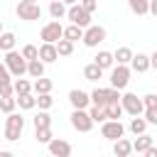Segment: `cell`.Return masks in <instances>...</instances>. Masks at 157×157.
<instances>
[{
    "instance_id": "6da1fadb",
    "label": "cell",
    "mask_w": 157,
    "mask_h": 157,
    "mask_svg": "<svg viewBox=\"0 0 157 157\" xmlns=\"http://www.w3.org/2000/svg\"><path fill=\"white\" fill-rule=\"evenodd\" d=\"M2 64H5V69L10 71V76H15V78H20L22 74H27V61L22 59L20 52H7L5 59H2Z\"/></svg>"
},
{
    "instance_id": "7a4b0ae2",
    "label": "cell",
    "mask_w": 157,
    "mask_h": 157,
    "mask_svg": "<svg viewBox=\"0 0 157 157\" xmlns=\"http://www.w3.org/2000/svg\"><path fill=\"white\" fill-rule=\"evenodd\" d=\"M91 96V105H98V108H105L110 103H120V93L115 88H96Z\"/></svg>"
},
{
    "instance_id": "3957f363",
    "label": "cell",
    "mask_w": 157,
    "mask_h": 157,
    "mask_svg": "<svg viewBox=\"0 0 157 157\" xmlns=\"http://www.w3.org/2000/svg\"><path fill=\"white\" fill-rule=\"evenodd\" d=\"M22 130H25V118H22L20 113L7 115V120H5V140H10V142L20 140Z\"/></svg>"
},
{
    "instance_id": "277c9868",
    "label": "cell",
    "mask_w": 157,
    "mask_h": 157,
    "mask_svg": "<svg viewBox=\"0 0 157 157\" xmlns=\"http://www.w3.org/2000/svg\"><path fill=\"white\" fill-rule=\"evenodd\" d=\"M66 17L71 20V25L74 27H78V29H88L91 27V15L81 7V5H69V10H66Z\"/></svg>"
},
{
    "instance_id": "5b68a950",
    "label": "cell",
    "mask_w": 157,
    "mask_h": 157,
    "mask_svg": "<svg viewBox=\"0 0 157 157\" xmlns=\"http://www.w3.org/2000/svg\"><path fill=\"white\" fill-rule=\"evenodd\" d=\"M17 17L25 20V22H34V20H39V17H42V7H39V2H34V0H22V2L17 5Z\"/></svg>"
},
{
    "instance_id": "8992f818",
    "label": "cell",
    "mask_w": 157,
    "mask_h": 157,
    "mask_svg": "<svg viewBox=\"0 0 157 157\" xmlns=\"http://www.w3.org/2000/svg\"><path fill=\"white\" fill-rule=\"evenodd\" d=\"M120 105H123V113H130L132 118H140V115L145 113L142 98H137L135 93H123V96H120Z\"/></svg>"
},
{
    "instance_id": "52a82bcc",
    "label": "cell",
    "mask_w": 157,
    "mask_h": 157,
    "mask_svg": "<svg viewBox=\"0 0 157 157\" xmlns=\"http://www.w3.org/2000/svg\"><path fill=\"white\" fill-rule=\"evenodd\" d=\"M39 37L44 39V44H56L61 37H64V27H61V22H47L44 27H42V32H39Z\"/></svg>"
},
{
    "instance_id": "ba28073f",
    "label": "cell",
    "mask_w": 157,
    "mask_h": 157,
    "mask_svg": "<svg viewBox=\"0 0 157 157\" xmlns=\"http://www.w3.org/2000/svg\"><path fill=\"white\" fill-rule=\"evenodd\" d=\"M128 81H130V66H113L110 69V88H115V91H123L125 86H128Z\"/></svg>"
},
{
    "instance_id": "9c48e42d",
    "label": "cell",
    "mask_w": 157,
    "mask_h": 157,
    "mask_svg": "<svg viewBox=\"0 0 157 157\" xmlns=\"http://www.w3.org/2000/svg\"><path fill=\"white\" fill-rule=\"evenodd\" d=\"M101 135H103L105 140L118 142V140H123V135H125V125H123L120 120H105V123L101 125Z\"/></svg>"
},
{
    "instance_id": "30bf717a",
    "label": "cell",
    "mask_w": 157,
    "mask_h": 157,
    "mask_svg": "<svg viewBox=\"0 0 157 157\" xmlns=\"http://www.w3.org/2000/svg\"><path fill=\"white\" fill-rule=\"evenodd\" d=\"M101 42H105V27L91 25L88 29H83V44L86 47H98Z\"/></svg>"
},
{
    "instance_id": "8fae6325",
    "label": "cell",
    "mask_w": 157,
    "mask_h": 157,
    "mask_svg": "<svg viewBox=\"0 0 157 157\" xmlns=\"http://www.w3.org/2000/svg\"><path fill=\"white\" fill-rule=\"evenodd\" d=\"M71 125H74V130H78V132H88V130L93 128V120L88 118V110H74V113H71Z\"/></svg>"
},
{
    "instance_id": "7c38bea8",
    "label": "cell",
    "mask_w": 157,
    "mask_h": 157,
    "mask_svg": "<svg viewBox=\"0 0 157 157\" xmlns=\"http://www.w3.org/2000/svg\"><path fill=\"white\" fill-rule=\"evenodd\" d=\"M69 101H71L74 110H86L91 105V96L86 91H81V88H71L69 91Z\"/></svg>"
},
{
    "instance_id": "4fadbf2b",
    "label": "cell",
    "mask_w": 157,
    "mask_h": 157,
    "mask_svg": "<svg viewBox=\"0 0 157 157\" xmlns=\"http://www.w3.org/2000/svg\"><path fill=\"white\" fill-rule=\"evenodd\" d=\"M47 147H49L52 157H69V155H71V145H69L64 137H54Z\"/></svg>"
},
{
    "instance_id": "5bb4252c",
    "label": "cell",
    "mask_w": 157,
    "mask_h": 157,
    "mask_svg": "<svg viewBox=\"0 0 157 157\" xmlns=\"http://www.w3.org/2000/svg\"><path fill=\"white\" fill-rule=\"evenodd\" d=\"M59 59V54H56V47L54 44H42L39 47V61L42 64H54Z\"/></svg>"
},
{
    "instance_id": "9a60e30c",
    "label": "cell",
    "mask_w": 157,
    "mask_h": 157,
    "mask_svg": "<svg viewBox=\"0 0 157 157\" xmlns=\"http://www.w3.org/2000/svg\"><path fill=\"white\" fill-rule=\"evenodd\" d=\"M132 49L130 47H118L115 52H113V61H118V66H128L130 61H132Z\"/></svg>"
},
{
    "instance_id": "2e32d148",
    "label": "cell",
    "mask_w": 157,
    "mask_h": 157,
    "mask_svg": "<svg viewBox=\"0 0 157 157\" xmlns=\"http://www.w3.org/2000/svg\"><path fill=\"white\" fill-rule=\"evenodd\" d=\"M93 64H96L101 71L113 69V64H115V61H113V52H105V49H103V52H98V54L93 56Z\"/></svg>"
},
{
    "instance_id": "e0dca14e",
    "label": "cell",
    "mask_w": 157,
    "mask_h": 157,
    "mask_svg": "<svg viewBox=\"0 0 157 157\" xmlns=\"http://www.w3.org/2000/svg\"><path fill=\"white\" fill-rule=\"evenodd\" d=\"M152 145H155V137H152V135H147V132H145V135H137L135 142H132V152H137V155H140V152H147Z\"/></svg>"
},
{
    "instance_id": "ac0fdd59",
    "label": "cell",
    "mask_w": 157,
    "mask_h": 157,
    "mask_svg": "<svg viewBox=\"0 0 157 157\" xmlns=\"http://www.w3.org/2000/svg\"><path fill=\"white\" fill-rule=\"evenodd\" d=\"M150 69V56L147 54H135L132 61H130V71H137V74H145Z\"/></svg>"
},
{
    "instance_id": "d6986e66",
    "label": "cell",
    "mask_w": 157,
    "mask_h": 157,
    "mask_svg": "<svg viewBox=\"0 0 157 157\" xmlns=\"http://www.w3.org/2000/svg\"><path fill=\"white\" fill-rule=\"evenodd\" d=\"M113 155L115 157H130L132 155V142L130 140H118V142H113Z\"/></svg>"
},
{
    "instance_id": "ffe728a7",
    "label": "cell",
    "mask_w": 157,
    "mask_h": 157,
    "mask_svg": "<svg viewBox=\"0 0 157 157\" xmlns=\"http://www.w3.org/2000/svg\"><path fill=\"white\" fill-rule=\"evenodd\" d=\"M66 2H59V0H54V2H49V15H52V20L54 22H59L64 15H66Z\"/></svg>"
},
{
    "instance_id": "44dd1931",
    "label": "cell",
    "mask_w": 157,
    "mask_h": 157,
    "mask_svg": "<svg viewBox=\"0 0 157 157\" xmlns=\"http://www.w3.org/2000/svg\"><path fill=\"white\" fill-rule=\"evenodd\" d=\"M32 91H34L37 96H49V93H52V81L42 76V78H37V81L32 83Z\"/></svg>"
},
{
    "instance_id": "7402d4cb",
    "label": "cell",
    "mask_w": 157,
    "mask_h": 157,
    "mask_svg": "<svg viewBox=\"0 0 157 157\" xmlns=\"http://www.w3.org/2000/svg\"><path fill=\"white\" fill-rule=\"evenodd\" d=\"M15 42H17V37L12 34V32H2L0 34V52H15Z\"/></svg>"
},
{
    "instance_id": "603a6c76",
    "label": "cell",
    "mask_w": 157,
    "mask_h": 157,
    "mask_svg": "<svg viewBox=\"0 0 157 157\" xmlns=\"http://www.w3.org/2000/svg\"><path fill=\"white\" fill-rule=\"evenodd\" d=\"M12 91L17 93V98H22V96H29V93H32V83H29L27 78H17V81L12 83Z\"/></svg>"
},
{
    "instance_id": "cb8c5ba5",
    "label": "cell",
    "mask_w": 157,
    "mask_h": 157,
    "mask_svg": "<svg viewBox=\"0 0 157 157\" xmlns=\"http://www.w3.org/2000/svg\"><path fill=\"white\" fill-rule=\"evenodd\" d=\"M32 123H34V130H44V128H52V115H49V113H44V110H39V113L32 118Z\"/></svg>"
},
{
    "instance_id": "d4e9b609",
    "label": "cell",
    "mask_w": 157,
    "mask_h": 157,
    "mask_svg": "<svg viewBox=\"0 0 157 157\" xmlns=\"http://www.w3.org/2000/svg\"><path fill=\"white\" fill-rule=\"evenodd\" d=\"M61 39H66V42H78V39H83V29H78V27H74V25H69V27H64V37Z\"/></svg>"
},
{
    "instance_id": "484cf974",
    "label": "cell",
    "mask_w": 157,
    "mask_h": 157,
    "mask_svg": "<svg viewBox=\"0 0 157 157\" xmlns=\"http://www.w3.org/2000/svg\"><path fill=\"white\" fill-rule=\"evenodd\" d=\"M128 7H130L135 15H147V12H150V2H147V0H128Z\"/></svg>"
},
{
    "instance_id": "4316f807",
    "label": "cell",
    "mask_w": 157,
    "mask_h": 157,
    "mask_svg": "<svg viewBox=\"0 0 157 157\" xmlns=\"http://www.w3.org/2000/svg\"><path fill=\"white\" fill-rule=\"evenodd\" d=\"M88 118H91L93 123H101V125H103V123L108 120V113H105V108H98V105H91V108H88Z\"/></svg>"
},
{
    "instance_id": "83f0119b",
    "label": "cell",
    "mask_w": 157,
    "mask_h": 157,
    "mask_svg": "<svg viewBox=\"0 0 157 157\" xmlns=\"http://www.w3.org/2000/svg\"><path fill=\"white\" fill-rule=\"evenodd\" d=\"M101 76H103V71H101L93 61H91V64H86V69H83V78H86V81H98Z\"/></svg>"
},
{
    "instance_id": "f1b7e54d",
    "label": "cell",
    "mask_w": 157,
    "mask_h": 157,
    "mask_svg": "<svg viewBox=\"0 0 157 157\" xmlns=\"http://www.w3.org/2000/svg\"><path fill=\"white\" fill-rule=\"evenodd\" d=\"M128 128H130V132H132V135H145V130H147V123H145V118L140 115V118H132Z\"/></svg>"
},
{
    "instance_id": "f546056e",
    "label": "cell",
    "mask_w": 157,
    "mask_h": 157,
    "mask_svg": "<svg viewBox=\"0 0 157 157\" xmlns=\"http://www.w3.org/2000/svg\"><path fill=\"white\" fill-rule=\"evenodd\" d=\"M27 74H29L32 78H42V76H44V64H42L39 59H37V61H29V64H27Z\"/></svg>"
},
{
    "instance_id": "4dcf8cb0",
    "label": "cell",
    "mask_w": 157,
    "mask_h": 157,
    "mask_svg": "<svg viewBox=\"0 0 157 157\" xmlns=\"http://www.w3.org/2000/svg\"><path fill=\"white\" fill-rule=\"evenodd\" d=\"M54 47H56V54H59V56H71V54H74V44L66 42V39H59Z\"/></svg>"
},
{
    "instance_id": "1f68e13d",
    "label": "cell",
    "mask_w": 157,
    "mask_h": 157,
    "mask_svg": "<svg viewBox=\"0 0 157 157\" xmlns=\"http://www.w3.org/2000/svg\"><path fill=\"white\" fill-rule=\"evenodd\" d=\"M20 54H22V59H25L27 64H29V61H37V59H39V49H37L34 44H27V47H25V49H22Z\"/></svg>"
},
{
    "instance_id": "d6a6232c",
    "label": "cell",
    "mask_w": 157,
    "mask_h": 157,
    "mask_svg": "<svg viewBox=\"0 0 157 157\" xmlns=\"http://www.w3.org/2000/svg\"><path fill=\"white\" fill-rule=\"evenodd\" d=\"M34 140H37L39 145H49V142L54 140V135H52V128H44V130H34Z\"/></svg>"
},
{
    "instance_id": "836d02e7",
    "label": "cell",
    "mask_w": 157,
    "mask_h": 157,
    "mask_svg": "<svg viewBox=\"0 0 157 157\" xmlns=\"http://www.w3.org/2000/svg\"><path fill=\"white\" fill-rule=\"evenodd\" d=\"M15 101H17V105H20L22 110H32V108L37 105V98H34L32 93H29V96H22V98H15Z\"/></svg>"
},
{
    "instance_id": "e575fe53",
    "label": "cell",
    "mask_w": 157,
    "mask_h": 157,
    "mask_svg": "<svg viewBox=\"0 0 157 157\" xmlns=\"http://www.w3.org/2000/svg\"><path fill=\"white\" fill-rule=\"evenodd\" d=\"M105 113H108V120H120L123 105H120V103H110V105H105Z\"/></svg>"
},
{
    "instance_id": "d590c367",
    "label": "cell",
    "mask_w": 157,
    "mask_h": 157,
    "mask_svg": "<svg viewBox=\"0 0 157 157\" xmlns=\"http://www.w3.org/2000/svg\"><path fill=\"white\" fill-rule=\"evenodd\" d=\"M34 98H37V105H39V110H44V113H47V110L54 105V98H52V93H49V96H34Z\"/></svg>"
},
{
    "instance_id": "8d00e7d4",
    "label": "cell",
    "mask_w": 157,
    "mask_h": 157,
    "mask_svg": "<svg viewBox=\"0 0 157 157\" xmlns=\"http://www.w3.org/2000/svg\"><path fill=\"white\" fill-rule=\"evenodd\" d=\"M15 105H17L15 98H0V110H2V113L12 115V113H15Z\"/></svg>"
},
{
    "instance_id": "74e56055",
    "label": "cell",
    "mask_w": 157,
    "mask_h": 157,
    "mask_svg": "<svg viewBox=\"0 0 157 157\" xmlns=\"http://www.w3.org/2000/svg\"><path fill=\"white\" fill-rule=\"evenodd\" d=\"M142 105H145V110L157 108V93H147V96H142Z\"/></svg>"
},
{
    "instance_id": "f35d334b",
    "label": "cell",
    "mask_w": 157,
    "mask_h": 157,
    "mask_svg": "<svg viewBox=\"0 0 157 157\" xmlns=\"http://www.w3.org/2000/svg\"><path fill=\"white\" fill-rule=\"evenodd\" d=\"M145 123L147 125H157V108H150V110H145Z\"/></svg>"
},
{
    "instance_id": "ab89813d",
    "label": "cell",
    "mask_w": 157,
    "mask_h": 157,
    "mask_svg": "<svg viewBox=\"0 0 157 157\" xmlns=\"http://www.w3.org/2000/svg\"><path fill=\"white\" fill-rule=\"evenodd\" d=\"M2 83H12V76H10V71L5 69V64L0 61V86Z\"/></svg>"
},
{
    "instance_id": "60d3db41",
    "label": "cell",
    "mask_w": 157,
    "mask_h": 157,
    "mask_svg": "<svg viewBox=\"0 0 157 157\" xmlns=\"http://www.w3.org/2000/svg\"><path fill=\"white\" fill-rule=\"evenodd\" d=\"M78 5H81L88 15H91V12H96V7H98V2H96V0H83V2H78Z\"/></svg>"
},
{
    "instance_id": "b9f144b4",
    "label": "cell",
    "mask_w": 157,
    "mask_h": 157,
    "mask_svg": "<svg viewBox=\"0 0 157 157\" xmlns=\"http://www.w3.org/2000/svg\"><path fill=\"white\" fill-rule=\"evenodd\" d=\"M12 93H15L12 91V83H2L0 86V98H12Z\"/></svg>"
},
{
    "instance_id": "7bdbcfd3",
    "label": "cell",
    "mask_w": 157,
    "mask_h": 157,
    "mask_svg": "<svg viewBox=\"0 0 157 157\" xmlns=\"http://www.w3.org/2000/svg\"><path fill=\"white\" fill-rule=\"evenodd\" d=\"M142 155H145V157H157V145H152V147H150L147 152H142Z\"/></svg>"
},
{
    "instance_id": "ee69618b",
    "label": "cell",
    "mask_w": 157,
    "mask_h": 157,
    "mask_svg": "<svg viewBox=\"0 0 157 157\" xmlns=\"http://www.w3.org/2000/svg\"><path fill=\"white\" fill-rule=\"evenodd\" d=\"M150 66H152V69H157V49H155V54L150 56Z\"/></svg>"
},
{
    "instance_id": "f6af8a7d",
    "label": "cell",
    "mask_w": 157,
    "mask_h": 157,
    "mask_svg": "<svg viewBox=\"0 0 157 157\" xmlns=\"http://www.w3.org/2000/svg\"><path fill=\"white\" fill-rule=\"evenodd\" d=\"M150 12L157 17V0H152V2H150Z\"/></svg>"
},
{
    "instance_id": "bcb514c9",
    "label": "cell",
    "mask_w": 157,
    "mask_h": 157,
    "mask_svg": "<svg viewBox=\"0 0 157 157\" xmlns=\"http://www.w3.org/2000/svg\"><path fill=\"white\" fill-rule=\"evenodd\" d=\"M0 157H15L12 152H7V150H0Z\"/></svg>"
},
{
    "instance_id": "7dc6e473",
    "label": "cell",
    "mask_w": 157,
    "mask_h": 157,
    "mask_svg": "<svg viewBox=\"0 0 157 157\" xmlns=\"http://www.w3.org/2000/svg\"><path fill=\"white\" fill-rule=\"evenodd\" d=\"M0 34H2V20H0Z\"/></svg>"
},
{
    "instance_id": "c3c4849f",
    "label": "cell",
    "mask_w": 157,
    "mask_h": 157,
    "mask_svg": "<svg viewBox=\"0 0 157 157\" xmlns=\"http://www.w3.org/2000/svg\"><path fill=\"white\" fill-rule=\"evenodd\" d=\"M130 157H135V155H130Z\"/></svg>"
}]
</instances>
